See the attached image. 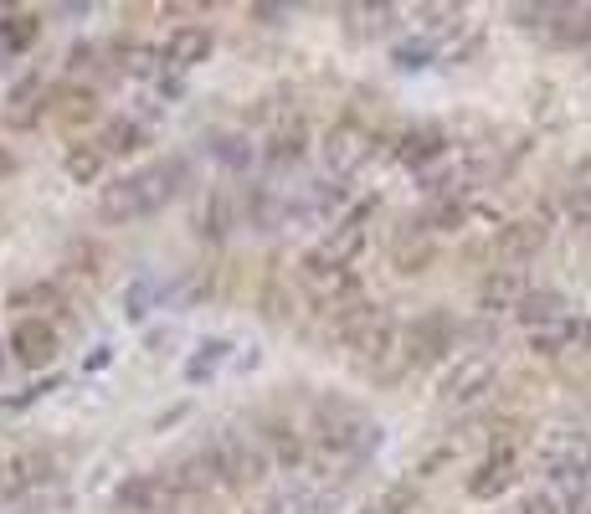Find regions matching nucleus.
Instances as JSON below:
<instances>
[{"label":"nucleus","instance_id":"f257e3e1","mask_svg":"<svg viewBox=\"0 0 591 514\" xmlns=\"http://www.w3.org/2000/svg\"><path fill=\"white\" fill-rule=\"evenodd\" d=\"M180 186H186V160H155V165H145V170H135V176L114 180V186L98 196V217L114 221V227L145 221V217H155V211H165V206L180 196Z\"/></svg>","mask_w":591,"mask_h":514},{"label":"nucleus","instance_id":"f03ea898","mask_svg":"<svg viewBox=\"0 0 591 514\" xmlns=\"http://www.w3.org/2000/svg\"><path fill=\"white\" fill-rule=\"evenodd\" d=\"M335 339L361 366H371L381 376V370L391 366V355L402 350V325H396L381 304H361V309H349L345 319H335Z\"/></svg>","mask_w":591,"mask_h":514},{"label":"nucleus","instance_id":"7ed1b4c3","mask_svg":"<svg viewBox=\"0 0 591 514\" xmlns=\"http://www.w3.org/2000/svg\"><path fill=\"white\" fill-rule=\"evenodd\" d=\"M298 284H304V294L314 298V309L329 314V319H345L349 309H361V304H365L361 273L329 263L319 247H309V253L298 257Z\"/></svg>","mask_w":591,"mask_h":514},{"label":"nucleus","instance_id":"20e7f679","mask_svg":"<svg viewBox=\"0 0 591 514\" xmlns=\"http://www.w3.org/2000/svg\"><path fill=\"white\" fill-rule=\"evenodd\" d=\"M201 453L211 458L216 478L227 488H253V484H263V474H268V458H263L253 437L237 433V427H216V433L206 437Z\"/></svg>","mask_w":591,"mask_h":514},{"label":"nucleus","instance_id":"39448f33","mask_svg":"<svg viewBox=\"0 0 591 514\" xmlns=\"http://www.w3.org/2000/svg\"><path fill=\"white\" fill-rule=\"evenodd\" d=\"M319 155H324V165H329V176H335V180L355 176V170L376 155V129L361 123L355 113H345V119H335L329 129H324Z\"/></svg>","mask_w":591,"mask_h":514},{"label":"nucleus","instance_id":"423d86ee","mask_svg":"<svg viewBox=\"0 0 591 514\" xmlns=\"http://www.w3.org/2000/svg\"><path fill=\"white\" fill-rule=\"evenodd\" d=\"M457 339V319L443 309L432 314H417L412 325H402V366L417 370V366H432V360H443L447 350H453Z\"/></svg>","mask_w":591,"mask_h":514},{"label":"nucleus","instance_id":"0eeeda50","mask_svg":"<svg viewBox=\"0 0 591 514\" xmlns=\"http://www.w3.org/2000/svg\"><path fill=\"white\" fill-rule=\"evenodd\" d=\"M494 380H499V360H494V355H469V360H457V366L443 376L437 402H443L447 412H463V406L484 402V396L494 392Z\"/></svg>","mask_w":591,"mask_h":514},{"label":"nucleus","instance_id":"6e6552de","mask_svg":"<svg viewBox=\"0 0 591 514\" xmlns=\"http://www.w3.org/2000/svg\"><path fill=\"white\" fill-rule=\"evenodd\" d=\"M545 243H551V211L540 206V211H524V217H514V221L499 227L494 257L504 263V268H520V263H530Z\"/></svg>","mask_w":591,"mask_h":514},{"label":"nucleus","instance_id":"1a4fd4ad","mask_svg":"<svg viewBox=\"0 0 591 514\" xmlns=\"http://www.w3.org/2000/svg\"><path fill=\"white\" fill-rule=\"evenodd\" d=\"M6 350H11V360H21L27 370H47L57 355H62V335H57L52 319H16Z\"/></svg>","mask_w":591,"mask_h":514},{"label":"nucleus","instance_id":"9d476101","mask_svg":"<svg viewBox=\"0 0 591 514\" xmlns=\"http://www.w3.org/2000/svg\"><path fill=\"white\" fill-rule=\"evenodd\" d=\"M540 468L561 484H581L591 478V437L587 433H555L551 443L540 447Z\"/></svg>","mask_w":591,"mask_h":514},{"label":"nucleus","instance_id":"9b49d317","mask_svg":"<svg viewBox=\"0 0 591 514\" xmlns=\"http://www.w3.org/2000/svg\"><path fill=\"white\" fill-rule=\"evenodd\" d=\"M114 504H119L124 514H170L175 504H180V494L170 488L165 474H135L114 488Z\"/></svg>","mask_w":591,"mask_h":514},{"label":"nucleus","instance_id":"f8f14e48","mask_svg":"<svg viewBox=\"0 0 591 514\" xmlns=\"http://www.w3.org/2000/svg\"><path fill=\"white\" fill-rule=\"evenodd\" d=\"M391 155H396V165H406V170H432L437 160H447L443 123H412V129H402V139L391 145Z\"/></svg>","mask_w":591,"mask_h":514},{"label":"nucleus","instance_id":"ddd939ff","mask_svg":"<svg viewBox=\"0 0 591 514\" xmlns=\"http://www.w3.org/2000/svg\"><path fill=\"white\" fill-rule=\"evenodd\" d=\"M371 211H376V201H365V206H355L345 221H339L329 237L319 243V253L329 257V263H339V268H355L361 263V253H365V243H371V231H365V221H371Z\"/></svg>","mask_w":591,"mask_h":514},{"label":"nucleus","instance_id":"4468645a","mask_svg":"<svg viewBox=\"0 0 591 514\" xmlns=\"http://www.w3.org/2000/svg\"><path fill=\"white\" fill-rule=\"evenodd\" d=\"M514 478H520V453H514L510 443H494L484 453V463L473 468L469 494H473V500H499V494H504Z\"/></svg>","mask_w":591,"mask_h":514},{"label":"nucleus","instance_id":"2eb2a0df","mask_svg":"<svg viewBox=\"0 0 591 514\" xmlns=\"http://www.w3.org/2000/svg\"><path fill=\"white\" fill-rule=\"evenodd\" d=\"M524 294H530V278H524L520 268H494V273H484V284H479V309L484 314L520 309Z\"/></svg>","mask_w":591,"mask_h":514},{"label":"nucleus","instance_id":"dca6fc26","mask_svg":"<svg viewBox=\"0 0 591 514\" xmlns=\"http://www.w3.org/2000/svg\"><path fill=\"white\" fill-rule=\"evenodd\" d=\"M165 478H170V488L180 494V504H186V500H206L211 488H221V478H216V468H211V458H206V453H186L175 468H165Z\"/></svg>","mask_w":591,"mask_h":514},{"label":"nucleus","instance_id":"f3484780","mask_svg":"<svg viewBox=\"0 0 591 514\" xmlns=\"http://www.w3.org/2000/svg\"><path fill=\"white\" fill-rule=\"evenodd\" d=\"M211 47H216V37H211V27H175L170 31V41H165V68H201L206 57H211Z\"/></svg>","mask_w":591,"mask_h":514},{"label":"nucleus","instance_id":"a211bd4d","mask_svg":"<svg viewBox=\"0 0 591 514\" xmlns=\"http://www.w3.org/2000/svg\"><path fill=\"white\" fill-rule=\"evenodd\" d=\"M432 263H437V237H427L422 227L406 221V231L396 237V253H391V268L406 273V278H417V273H427Z\"/></svg>","mask_w":591,"mask_h":514},{"label":"nucleus","instance_id":"6ab92c4d","mask_svg":"<svg viewBox=\"0 0 591 514\" xmlns=\"http://www.w3.org/2000/svg\"><path fill=\"white\" fill-rule=\"evenodd\" d=\"M47 109H52V88L41 78H27L11 98H6V123H11V129H31Z\"/></svg>","mask_w":591,"mask_h":514},{"label":"nucleus","instance_id":"aec40b11","mask_svg":"<svg viewBox=\"0 0 591 514\" xmlns=\"http://www.w3.org/2000/svg\"><path fill=\"white\" fill-rule=\"evenodd\" d=\"M263 443H268V453L283 463V468H304V463H309V437L298 433V427H288L283 417L263 422Z\"/></svg>","mask_w":591,"mask_h":514},{"label":"nucleus","instance_id":"412c9836","mask_svg":"<svg viewBox=\"0 0 591 514\" xmlns=\"http://www.w3.org/2000/svg\"><path fill=\"white\" fill-rule=\"evenodd\" d=\"M108 170V149L98 145V139H78V145L62 155V176L72 180V186H98Z\"/></svg>","mask_w":591,"mask_h":514},{"label":"nucleus","instance_id":"4be33fe9","mask_svg":"<svg viewBox=\"0 0 591 514\" xmlns=\"http://www.w3.org/2000/svg\"><path fill=\"white\" fill-rule=\"evenodd\" d=\"M232 227H237V196L221 186V190H211V196L201 201V211H196V231H201L206 243H221Z\"/></svg>","mask_w":591,"mask_h":514},{"label":"nucleus","instance_id":"5701e85b","mask_svg":"<svg viewBox=\"0 0 591 514\" xmlns=\"http://www.w3.org/2000/svg\"><path fill=\"white\" fill-rule=\"evenodd\" d=\"M268 165H278V170H288V165H298L304 155H309V123L304 119H288V123H278L268 135Z\"/></svg>","mask_w":591,"mask_h":514},{"label":"nucleus","instance_id":"b1692460","mask_svg":"<svg viewBox=\"0 0 591 514\" xmlns=\"http://www.w3.org/2000/svg\"><path fill=\"white\" fill-rule=\"evenodd\" d=\"M6 309H16L21 319H52V314H62L68 304H62V288L57 284H27V288H11Z\"/></svg>","mask_w":591,"mask_h":514},{"label":"nucleus","instance_id":"393cba45","mask_svg":"<svg viewBox=\"0 0 591 514\" xmlns=\"http://www.w3.org/2000/svg\"><path fill=\"white\" fill-rule=\"evenodd\" d=\"M41 478H52V458L47 453H21L0 468V494H21V488L41 484Z\"/></svg>","mask_w":591,"mask_h":514},{"label":"nucleus","instance_id":"a878e982","mask_svg":"<svg viewBox=\"0 0 591 514\" xmlns=\"http://www.w3.org/2000/svg\"><path fill=\"white\" fill-rule=\"evenodd\" d=\"M41 37V16L37 11H6L0 16V52L16 57V52H31Z\"/></svg>","mask_w":591,"mask_h":514},{"label":"nucleus","instance_id":"bb28decb","mask_svg":"<svg viewBox=\"0 0 591 514\" xmlns=\"http://www.w3.org/2000/svg\"><path fill=\"white\" fill-rule=\"evenodd\" d=\"M514 314H520V325H530V329H551V325H565V298L551 294V288H530Z\"/></svg>","mask_w":591,"mask_h":514},{"label":"nucleus","instance_id":"cd10ccee","mask_svg":"<svg viewBox=\"0 0 591 514\" xmlns=\"http://www.w3.org/2000/svg\"><path fill=\"white\" fill-rule=\"evenodd\" d=\"M47 113H57L68 129H78V123L98 119V93L93 88H62V93H52V109Z\"/></svg>","mask_w":591,"mask_h":514},{"label":"nucleus","instance_id":"c85d7f7f","mask_svg":"<svg viewBox=\"0 0 591 514\" xmlns=\"http://www.w3.org/2000/svg\"><path fill=\"white\" fill-rule=\"evenodd\" d=\"M463 221H469V206L463 201H427L417 217H412V227H422L427 237H437V231H457Z\"/></svg>","mask_w":591,"mask_h":514},{"label":"nucleus","instance_id":"c756f323","mask_svg":"<svg viewBox=\"0 0 591 514\" xmlns=\"http://www.w3.org/2000/svg\"><path fill=\"white\" fill-rule=\"evenodd\" d=\"M565 217L577 227H591V160H581L565 180Z\"/></svg>","mask_w":591,"mask_h":514},{"label":"nucleus","instance_id":"7c9ffc66","mask_svg":"<svg viewBox=\"0 0 591 514\" xmlns=\"http://www.w3.org/2000/svg\"><path fill=\"white\" fill-rule=\"evenodd\" d=\"M396 6H345V21L355 37H381V31L396 27Z\"/></svg>","mask_w":591,"mask_h":514},{"label":"nucleus","instance_id":"2f4dec72","mask_svg":"<svg viewBox=\"0 0 591 514\" xmlns=\"http://www.w3.org/2000/svg\"><path fill=\"white\" fill-rule=\"evenodd\" d=\"M98 145H104L108 155H135L139 145H149V135H145V123H135V119H114Z\"/></svg>","mask_w":591,"mask_h":514},{"label":"nucleus","instance_id":"473e14b6","mask_svg":"<svg viewBox=\"0 0 591 514\" xmlns=\"http://www.w3.org/2000/svg\"><path fill=\"white\" fill-rule=\"evenodd\" d=\"M339 201H345V180H324V186L304 190V201H298L294 211H304V217H329Z\"/></svg>","mask_w":591,"mask_h":514},{"label":"nucleus","instance_id":"72a5a7b5","mask_svg":"<svg viewBox=\"0 0 591 514\" xmlns=\"http://www.w3.org/2000/svg\"><path fill=\"white\" fill-rule=\"evenodd\" d=\"M422 31H427V41L437 37V31H457V16H463V6H422Z\"/></svg>","mask_w":591,"mask_h":514},{"label":"nucleus","instance_id":"f704fd0d","mask_svg":"<svg viewBox=\"0 0 591 514\" xmlns=\"http://www.w3.org/2000/svg\"><path fill=\"white\" fill-rule=\"evenodd\" d=\"M211 155H216L221 165H232V170H243V165L253 160V149H247L243 135H237V139H232V135H216V139H211Z\"/></svg>","mask_w":591,"mask_h":514},{"label":"nucleus","instance_id":"c9c22d12","mask_svg":"<svg viewBox=\"0 0 591 514\" xmlns=\"http://www.w3.org/2000/svg\"><path fill=\"white\" fill-rule=\"evenodd\" d=\"M227 350H232L227 339H206V345H201V360H190L186 376H190V380H206L216 366H221V360H227Z\"/></svg>","mask_w":591,"mask_h":514},{"label":"nucleus","instance_id":"e433bc0d","mask_svg":"<svg viewBox=\"0 0 591 514\" xmlns=\"http://www.w3.org/2000/svg\"><path fill=\"white\" fill-rule=\"evenodd\" d=\"M427 57H432V41L427 37H422V41H406V47H396V68L417 72V68H427Z\"/></svg>","mask_w":591,"mask_h":514},{"label":"nucleus","instance_id":"4c0bfd02","mask_svg":"<svg viewBox=\"0 0 591 514\" xmlns=\"http://www.w3.org/2000/svg\"><path fill=\"white\" fill-rule=\"evenodd\" d=\"M520 514H565V504L555 500V494H524Z\"/></svg>","mask_w":591,"mask_h":514},{"label":"nucleus","instance_id":"58836bf2","mask_svg":"<svg viewBox=\"0 0 591 514\" xmlns=\"http://www.w3.org/2000/svg\"><path fill=\"white\" fill-rule=\"evenodd\" d=\"M11 176H16V155L0 145V180H11Z\"/></svg>","mask_w":591,"mask_h":514},{"label":"nucleus","instance_id":"ea45409f","mask_svg":"<svg viewBox=\"0 0 591 514\" xmlns=\"http://www.w3.org/2000/svg\"><path fill=\"white\" fill-rule=\"evenodd\" d=\"M581 47L591 52V6H587V37H581Z\"/></svg>","mask_w":591,"mask_h":514},{"label":"nucleus","instance_id":"a19ab883","mask_svg":"<svg viewBox=\"0 0 591 514\" xmlns=\"http://www.w3.org/2000/svg\"><path fill=\"white\" fill-rule=\"evenodd\" d=\"M581 510H587V514H591V488H587V500H581Z\"/></svg>","mask_w":591,"mask_h":514},{"label":"nucleus","instance_id":"79ce46f5","mask_svg":"<svg viewBox=\"0 0 591 514\" xmlns=\"http://www.w3.org/2000/svg\"><path fill=\"white\" fill-rule=\"evenodd\" d=\"M0 366H6V345H0Z\"/></svg>","mask_w":591,"mask_h":514}]
</instances>
